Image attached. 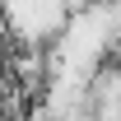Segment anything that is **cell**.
Here are the masks:
<instances>
[{
  "instance_id": "6da1fadb",
  "label": "cell",
  "mask_w": 121,
  "mask_h": 121,
  "mask_svg": "<svg viewBox=\"0 0 121 121\" xmlns=\"http://www.w3.org/2000/svg\"><path fill=\"white\" fill-rule=\"evenodd\" d=\"M70 0H5L9 42L19 47H51L70 23Z\"/></svg>"
},
{
  "instance_id": "7a4b0ae2",
  "label": "cell",
  "mask_w": 121,
  "mask_h": 121,
  "mask_svg": "<svg viewBox=\"0 0 121 121\" xmlns=\"http://www.w3.org/2000/svg\"><path fill=\"white\" fill-rule=\"evenodd\" d=\"M89 5H93V0H70V9H89Z\"/></svg>"
}]
</instances>
